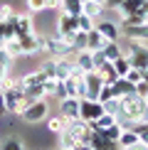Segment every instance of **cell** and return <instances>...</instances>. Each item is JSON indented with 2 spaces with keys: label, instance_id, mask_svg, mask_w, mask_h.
<instances>
[{
  "label": "cell",
  "instance_id": "6da1fadb",
  "mask_svg": "<svg viewBox=\"0 0 148 150\" xmlns=\"http://www.w3.org/2000/svg\"><path fill=\"white\" fill-rule=\"evenodd\" d=\"M42 52H47L52 59H59V57H69V54H74V47H72V42H67L62 35L54 32L52 37H45Z\"/></svg>",
  "mask_w": 148,
  "mask_h": 150
},
{
  "label": "cell",
  "instance_id": "7a4b0ae2",
  "mask_svg": "<svg viewBox=\"0 0 148 150\" xmlns=\"http://www.w3.org/2000/svg\"><path fill=\"white\" fill-rule=\"evenodd\" d=\"M49 116V106H47V98H42V101H32L27 106V108L20 113L22 121H27V123H40V121H45V118Z\"/></svg>",
  "mask_w": 148,
  "mask_h": 150
},
{
  "label": "cell",
  "instance_id": "3957f363",
  "mask_svg": "<svg viewBox=\"0 0 148 150\" xmlns=\"http://www.w3.org/2000/svg\"><path fill=\"white\" fill-rule=\"evenodd\" d=\"M94 30H96V32L101 35L106 42H116V40H121V27H119V22H116V20L101 17V20H96Z\"/></svg>",
  "mask_w": 148,
  "mask_h": 150
},
{
  "label": "cell",
  "instance_id": "277c9868",
  "mask_svg": "<svg viewBox=\"0 0 148 150\" xmlns=\"http://www.w3.org/2000/svg\"><path fill=\"white\" fill-rule=\"evenodd\" d=\"M101 113H104L101 101H94V98H79V118H84V121H96Z\"/></svg>",
  "mask_w": 148,
  "mask_h": 150
},
{
  "label": "cell",
  "instance_id": "5b68a950",
  "mask_svg": "<svg viewBox=\"0 0 148 150\" xmlns=\"http://www.w3.org/2000/svg\"><path fill=\"white\" fill-rule=\"evenodd\" d=\"M121 27V35L128 37V40H136V42H148V20L146 22H138V25H126V22H119Z\"/></svg>",
  "mask_w": 148,
  "mask_h": 150
},
{
  "label": "cell",
  "instance_id": "8992f818",
  "mask_svg": "<svg viewBox=\"0 0 148 150\" xmlns=\"http://www.w3.org/2000/svg\"><path fill=\"white\" fill-rule=\"evenodd\" d=\"M79 30L77 25V17L74 15H67V12H59V20H57V35H62L67 42H72V35Z\"/></svg>",
  "mask_w": 148,
  "mask_h": 150
},
{
  "label": "cell",
  "instance_id": "52a82bcc",
  "mask_svg": "<svg viewBox=\"0 0 148 150\" xmlns=\"http://www.w3.org/2000/svg\"><path fill=\"white\" fill-rule=\"evenodd\" d=\"M128 62H131L133 69H141V71L148 67V47L143 45V42H133V49H131V54H128Z\"/></svg>",
  "mask_w": 148,
  "mask_h": 150
},
{
  "label": "cell",
  "instance_id": "ba28073f",
  "mask_svg": "<svg viewBox=\"0 0 148 150\" xmlns=\"http://www.w3.org/2000/svg\"><path fill=\"white\" fill-rule=\"evenodd\" d=\"M17 40H20L22 54H37V52H42V45H45V37H40L37 32H30L25 37H17Z\"/></svg>",
  "mask_w": 148,
  "mask_h": 150
},
{
  "label": "cell",
  "instance_id": "9c48e42d",
  "mask_svg": "<svg viewBox=\"0 0 148 150\" xmlns=\"http://www.w3.org/2000/svg\"><path fill=\"white\" fill-rule=\"evenodd\" d=\"M84 84H86V98L99 101V91H101V86H104V79L99 76L96 71H89V74H84Z\"/></svg>",
  "mask_w": 148,
  "mask_h": 150
},
{
  "label": "cell",
  "instance_id": "30bf717a",
  "mask_svg": "<svg viewBox=\"0 0 148 150\" xmlns=\"http://www.w3.org/2000/svg\"><path fill=\"white\" fill-rule=\"evenodd\" d=\"M57 113H62L67 121H74V118H79V98H77V96H67V98H62Z\"/></svg>",
  "mask_w": 148,
  "mask_h": 150
},
{
  "label": "cell",
  "instance_id": "8fae6325",
  "mask_svg": "<svg viewBox=\"0 0 148 150\" xmlns=\"http://www.w3.org/2000/svg\"><path fill=\"white\" fill-rule=\"evenodd\" d=\"M72 69H74V59H69V57H59V59H54V76H57L59 81L69 79Z\"/></svg>",
  "mask_w": 148,
  "mask_h": 150
},
{
  "label": "cell",
  "instance_id": "7c38bea8",
  "mask_svg": "<svg viewBox=\"0 0 148 150\" xmlns=\"http://www.w3.org/2000/svg\"><path fill=\"white\" fill-rule=\"evenodd\" d=\"M111 89H114V96L121 98V96H131V93H136V84H131L126 76H119L114 84H111Z\"/></svg>",
  "mask_w": 148,
  "mask_h": 150
},
{
  "label": "cell",
  "instance_id": "4fadbf2b",
  "mask_svg": "<svg viewBox=\"0 0 148 150\" xmlns=\"http://www.w3.org/2000/svg\"><path fill=\"white\" fill-rule=\"evenodd\" d=\"M32 17L30 15H15V37H25V35H30V32H35V27H32Z\"/></svg>",
  "mask_w": 148,
  "mask_h": 150
},
{
  "label": "cell",
  "instance_id": "5bb4252c",
  "mask_svg": "<svg viewBox=\"0 0 148 150\" xmlns=\"http://www.w3.org/2000/svg\"><path fill=\"white\" fill-rule=\"evenodd\" d=\"M74 64H77L84 74L94 71V59H91V52H89V49H82V52H77V57H74Z\"/></svg>",
  "mask_w": 148,
  "mask_h": 150
},
{
  "label": "cell",
  "instance_id": "9a60e30c",
  "mask_svg": "<svg viewBox=\"0 0 148 150\" xmlns=\"http://www.w3.org/2000/svg\"><path fill=\"white\" fill-rule=\"evenodd\" d=\"M82 12L84 15H89L91 20H101L104 15H106V8L99 3H91V0H86V3H82Z\"/></svg>",
  "mask_w": 148,
  "mask_h": 150
},
{
  "label": "cell",
  "instance_id": "2e32d148",
  "mask_svg": "<svg viewBox=\"0 0 148 150\" xmlns=\"http://www.w3.org/2000/svg\"><path fill=\"white\" fill-rule=\"evenodd\" d=\"M45 121H47V130H49V133H57V135H59V133H64V128H67V118L62 116V113L47 116Z\"/></svg>",
  "mask_w": 148,
  "mask_h": 150
},
{
  "label": "cell",
  "instance_id": "e0dca14e",
  "mask_svg": "<svg viewBox=\"0 0 148 150\" xmlns=\"http://www.w3.org/2000/svg\"><path fill=\"white\" fill-rule=\"evenodd\" d=\"M59 12L79 17L82 15V0H59Z\"/></svg>",
  "mask_w": 148,
  "mask_h": 150
},
{
  "label": "cell",
  "instance_id": "ac0fdd59",
  "mask_svg": "<svg viewBox=\"0 0 148 150\" xmlns=\"http://www.w3.org/2000/svg\"><path fill=\"white\" fill-rule=\"evenodd\" d=\"M104 45H106V40H104L96 30H91V32L86 35V49H89V52H99V49H104Z\"/></svg>",
  "mask_w": 148,
  "mask_h": 150
},
{
  "label": "cell",
  "instance_id": "d6986e66",
  "mask_svg": "<svg viewBox=\"0 0 148 150\" xmlns=\"http://www.w3.org/2000/svg\"><path fill=\"white\" fill-rule=\"evenodd\" d=\"M94 71L104 79V84H114V81L119 79V76H116V71H114V64H111V62H104V64L99 67V69H94Z\"/></svg>",
  "mask_w": 148,
  "mask_h": 150
},
{
  "label": "cell",
  "instance_id": "ffe728a7",
  "mask_svg": "<svg viewBox=\"0 0 148 150\" xmlns=\"http://www.w3.org/2000/svg\"><path fill=\"white\" fill-rule=\"evenodd\" d=\"M3 49H5V52L10 54L12 59H15V57H22V49H20V40H17V37H10V40H5V42H3Z\"/></svg>",
  "mask_w": 148,
  "mask_h": 150
},
{
  "label": "cell",
  "instance_id": "44dd1931",
  "mask_svg": "<svg viewBox=\"0 0 148 150\" xmlns=\"http://www.w3.org/2000/svg\"><path fill=\"white\" fill-rule=\"evenodd\" d=\"M101 52H104V57H106L109 62L119 59V57H121V45H119V40H116V42H106Z\"/></svg>",
  "mask_w": 148,
  "mask_h": 150
},
{
  "label": "cell",
  "instance_id": "7402d4cb",
  "mask_svg": "<svg viewBox=\"0 0 148 150\" xmlns=\"http://www.w3.org/2000/svg\"><path fill=\"white\" fill-rule=\"evenodd\" d=\"M101 106H104V113H109V116H119V113H121V98H119V96L101 101Z\"/></svg>",
  "mask_w": 148,
  "mask_h": 150
},
{
  "label": "cell",
  "instance_id": "603a6c76",
  "mask_svg": "<svg viewBox=\"0 0 148 150\" xmlns=\"http://www.w3.org/2000/svg\"><path fill=\"white\" fill-rule=\"evenodd\" d=\"M116 143H119L121 148H128V145H133V143H138V133L131 130V128H126V130H121V135H119Z\"/></svg>",
  "mask_w": 148,
  "mask_h": 150
},
{
  "label": "cell",
  "instance_id": "cb8c5ba5",
  "mask_svg": "<svg viewBox=\"0 0 148 150\" xmlns=\"http://www.w3.org/2000/svg\"><path fill=\"white\" fill-rule=\"evenodd\" d=\"M111 64H114L116 76H126V74H128V69H131V62H128V57H123V54H121L119 59H114Z\"/></svg>",
  "mask_w": 148,
  "mask_h": 150
},
{
  "label": "cell",
  "instance_id": "d4e9b609",
  "mask_svg": "<svg viewBox=\"0 0 148 150\" xmlns=\"http://www.w3.org/2000/svg\"><path fill=\"white\" fill-rule=\"evenodd\" d=\"M10 62H12V57L5 52V49H0V81L10 74Z\"/></svg>",
  "mask_w": 148,
  "mask_h": 150
},
{
  "label": "cell",
  "instance_id": "484cf974",
  "mask_svg": "<svg viewBox=\"0 0 148 150\" xmlns=\"http://www.w3.org/2000/svg\"><path fill=\"white\" fill-rule=\"evenodd\" d=\"M86 35H89V32H79V30L72 35V47H74V52L86 49Z\"/></svg>",
  "mask_w": 148,
  "mask_h": 150
},
{
  "label": "cell",
  "instance_id": "4316f807",
  "mask_svg": "<svg viewBox=\"0 0 148 150\" xmlns=\"http://www.w3.org/2000/svg\"><path fill=\"white\" fill-rule=\"evenodd\" d=\"M77 25H79V32H91V30H94V25H96V20H91L89 15H79L77 17Z\"/></svg>",
  "mask_w": 148,
  "mask_h": 150
},
{
  "label": "cell",
  "instance_id": "83f0119b",
  "mask_svg": "<svg viewBox=\"0 0 148 150\" xmlns=\"http://www.w3.org/2000/svg\"><path fill=\"white\" fill-rule=\"evenodd\" d=\"M121 126H119V123H114V126H111V128H106V130H101V133L104 135H106V138L111 140V143H116V140H119V135H121Z\"/></svg>",
  "mask_w": 148,
  "mask_h": 150
},
{
  "label": "cell",
  "instance_id": "f1b7e54d",
  "mask_svg": "<svg viewBox=\"0 0 148 150\" xmlns=\"http://www.w3.org/2000/svg\"><path fill=\"white\" fill-rule=\"evenodd\" d=\"M131 130H136V133H138V140L148 145V123H136Z\"/></svg>",
  "mask_w": 148,
  "mask_h": 150
},
{
  "label": "cell",
  "instance_id": "f546056e",
  "mask_svg": "<svg viewBox=\"0 0 148 150\" xmlns=\"http://www.w3.org/2000/svg\"><path fill=\"white\" fill-rule=\"evenodd\" d=\"M57 76H45V84H42V89H45V93L47 96H52L54 93V89H57Z\"/></svg>",
  "mask_w": 148,
  "mask_h": 150
},
{
  "label": "cell",
  "instance_id": "4dcf8cb0",
  "mask_svg": "<svg viewBox=\"0 0 148 150\" xmlns=\"http://www.w3.org/2000/svg\"><path fill=\"white\" fill-rule=\"evenodd\" d=\"M0 150H22V140L20 138H8Z\"/></svg>",
  "mask_w": 148,
  "mask_h": 150
},
{
  "label": "cell",
  "instance_id": "1f68e13d",
  "mask_svg": "<svg viewBox=\"0 0 148 150\" xmlns=\"http://www.w3.org/2000/svg\"><path fill=\"white\" fill-rule=\"evenodd\" d=\"M47 8V0H27V10L30 12H42Z\"/></svg>",
  "mask_w": 148,
  "mask_h": 150
},
{
  "label": "cell",
  "instance_id": "d6a6232c",
  "mask_svg": "<svg viewBox=\"0 0 148 150\" xmlns=\"http://www.w3.org/2000/svg\"><path fill=\"white\" fill-rule=\"evenodd\" d=\"M54 98H57V101H62V98H67L69 96V93H67V84L64 81H57V89H54V93H52Z\"/></svg>",
  "mask_w": 148,
  "mask_h": 150
},
{
  "label": "cell",
  "instance_id": "836d02e7",
  "mask_svg": "<svg viewBox=\"0 0 148 150\" xmlns=\"http://www.w3.org/2000/svg\"><path fill=\"white\" fill-rule=\"evenodd\" d=\"M126 79L131 81V84H138V81L143 79V71H141V69H133V67H131V69H128V74H126Z\"/></svg>",
  "mask_w": 148,
  "mask_h": 150
},
{
  "label": "cell",
  "instance_id": "e575fe53",
  "mask_svg": "<svg viewBox=\"0 0 148 150\" xmlns=\"http://www.w3.org/2000/svg\"><path fill=\"white\" fill-rule=\"evenodd\" d=\"M12 15H15L12 12V5H0V22H8Z\"/></svg>",
  "mask_w": 148,
  "mask_h": 150
},
{
  "label": "cell",
  "instance_id": "d590c367",
  "mask_svg": "<svg viewBox=\"0 0 148 150\" xmlns=\"http://www.w3.org/2000/svg\"><path fill=\"white\" fill-rule=\"evenodd\" d=\"M146 93H148V81H146V79H141L138 84H136V96L146 98Z\"/></svg>",
  "mask_w": 148,
  "mask_h": 150
},
{
  "label": "cell",
  "instance_id": "8d00e7d4",
  "mask_svg": "<svg viewBox=\"0 0 148 150\" xmlns=\"http://www.w3.org/2000/svg\"><path fill=\"white\" fill-rule=\"evenodd\" d=\"M123 3H126V0H106V3H104V8H109V10H119Z\"/></svg>",
  "mask_w": 148,
  "mask_h": 150
},
{
  "label": "cell",
  "instance_id": "74e56055",
  "mask_svg": "<svg viewBox=\"0 0 148 150\" xmlns=\"http://www.w3.org/2000/svg\"><path fill=\"white\" fill-rule=\"evenodd\" d=\"M123 150H148V145H146V143H133V145H128V148H123Z\"/></svg>",
  "mask_w": 148,
  "mask_h": 150
},
{
  "label": "cell",
  "instance_id": "f35d334b",
  "mask_svg": "<svg viewBox=\"0 0 148 150\" xmlns=\"http://www.w3.org/2000/svg\"><path fill=\"white\" fill-rule=\"evenodd\" d=\"M74 150H94L89 145V143H77V145H74Z\"/></svg>",
  "mask_w": 148,
  "mask_h": 150
},
{
  "label": "cell",
  "instance_id": "ab89813d",
  "mask_svg": "<svg viewBox=\"0 0 148 150\" xmlns=\"http://www.w3.org/2000/svg\"><path fill=\"white\" fill-rule=\"evenodd\" d=\"M109 150H123V148H121V145H119V143H114V145H111V148H109Z\"/></svg>",
  "mask_w": 148,
  "mask_h": 150
},
{
  "label": "cell",
  "instance_id": "60d3db41",
  "mask_svg": "<svg viewBox=\"0 0 148 150\" xmlns=\"http://www.w3.org/2000/svg\"><path fill=\"white\" fill-rule=\"evenodd\" d=\"M57 150H74V148H67V145H59Z\"/></svg>",
  "mask_w": 148,
  "mask_h": 150
},
{
  "label": "cell",
  "instance_id": "b9f144b4",
  "mask_svg": "<svg viewBox=\"0 0 148 150\" xmlns=\"http://www.w3.org/2000/svg\"><path fill=\"white\" fill-rule=\"evenodd\" d=\"M143 79L148 81V67H146V69H143Z\"/></svg>",
  "mask_w": 148,
  "mask_h": 150
},
{
  "label": "cell",
  "instance_id": "7bdbcfd3",
  "mask_svg": "<svg viewBox=\"0 0 148 150\" xmlns=\"http://www.w3.org/2000/svg\"><path fill=\"white\" fill-rule=\"evenodd\" d=\"M91 3H99V5H104V3H106V0H91Z\"/></svg>",
  "mask_w": 148,
  "mask_h": 150
},
{
  "label": "cell",
  "instance_id": "ee69618b",
  "mask_svg": "<svg viewBox=\"0 0 148 150\" xmlns=\"http://www.w3.org/2000/svg\"><path fill=\"white\" fill-rule=\"evenodd\" d=\"M146 106H148V93H146Z\"/></svg>",
  "mask_w": 148,
  "mask_h": 150
},
{
  "label": "cell",
  "instance_id": "f6af8a7d",
  "mask_svg": "<svg viewBox=\"0 0 148 150\" xmlns=\"http://www.w3.org/2000/svg\"><path fill=\"white\" fill-rule=\"evenodd\" d=\"M82 3H86V0H82Z\"/></svg>",
  "mask_w": 148,
  "mask_h": 150
}]
</instances>
